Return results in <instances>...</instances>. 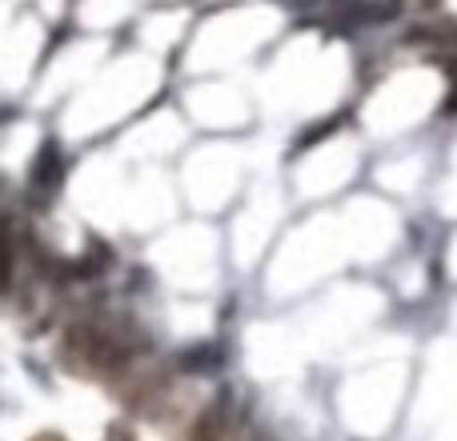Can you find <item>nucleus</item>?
<instances>
[{
    "instance_id": "f257e3e1",
    "label": "nucleus",
    "mask_w": 457,
    "mask_h": 441,
    "mask_svg": "<svg viewBox=\"0 0 457 441\" xmlns=\"http://www.w3.org/2000/svg\"><path fill=\"white\" fill-rule=\"evenodd\" d=\"M64 362L85 373H109L125 362V349H117L93 329H72L69 341H64Z\"/></svg>"
},
{
    "instance_id": "f03ea898",
    "label": "nucleus",
    "mask_w": 457,
    "mask_h": 441,
    "mask_svg": "<svg viewBox=\"0 0 457 441\" xmlns=\"http://www.w3.org/2000/svg\"><path fill=\"white\" fill-rule=\"evenodd\" d=\"M32 441H64V437H61V434H37Z\"/></svg>"
}]
</instances>
